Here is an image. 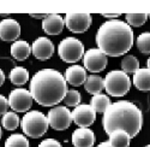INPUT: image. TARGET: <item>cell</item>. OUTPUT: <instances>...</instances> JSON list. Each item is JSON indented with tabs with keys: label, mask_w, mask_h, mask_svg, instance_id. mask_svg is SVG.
I'll use <instances>...</instances> for the list:
<instances>
[{
	"label": "cell",
	"mask_w": 150,
	"mask_h": 147,
	"mask_svg": "<svg viewBox=\"0 0 150 147\" xmlns=\"http://www.w3.org/2000/svg\"><path fill=\"white\" fill-rule=\"evenodd\" d=\"M67 89L65 77L57 70L43 69L37 71L30 82L33 99L41 106H54L64 100Z\"/></svg>",
	"instance_id": "obj_1"
},
{
	"label": "cell",
	"mask_w": 150,
	"mask_h": 147,
	"mask_svg": "<svg viewBox=\"0 0 150 147\" xmlns=\"http://www.w3.org/2000/svg\"><path fill=\"white\" fill-rule=\"evenodd\" d=\"M133 40L131 27L118 19L105 22L96 34L98 50L109 57H120L127 53L133 46Z\"/></svg>",
	"instance_id": "obj_2"
},
{
	"label": "cell",
	"mask_w": 150,
	"mask_h": 147,
	"mask_svg": "<svg viewBox=\"0 0 150 147\" xmlns=\"http://www.w3.org/2000/svg\"><path fill=\"white\" fill-rule=\"evenodd\" d=\"M102 126L108 135L115 130H124L132 139L142 129L143 113L130 101H117L110 104L103 113Z\"/></svg>",
	"instance_id": "obj_3"
},
{
	"label": "cell",
	"mask_w": 150,
	"mask_h": 147,
	"mask_svg": "<svg viewBox=\"0 0 150 147\" xmlns=\"http://www.w3.org/2000/svg\"><path fill=\"white\" fill-rule=\"evenodd\" d=\"M48 118L40 111H30L22 119V129L25 135L33 139L43 136L48 130Z\"/></svg>",
	"instance_id": "obj_4"
},
{
	"label": "cell",
	"mask_w": 150,
	"mask_h": 147,
	"mask_svg": "<svg viewBox=\"0 0 150 147\" xmlns=\"http://www.w3.org/2000/svg\"><path fill=\"white\" fill-rule=\"evenodd\" d=\"M130 87L131 80L124 71H110L105 77V89L112 96H124L130 91Z\"/></svg>",
	"instance_id": "obj_5"
},
{
	"label": "cell",
	"mask_w": 150,
	"mask_h": 147,
	"mask_svg": "<svg viewBox=\"0 0 150 147\" xmlns=\"http://www.w3.org/2000/svg\"><path fill=\"white\" fill-rule=\"evenodd\" d=\"M58 53L64 62L76 63L84 56V46L76 38H66L59 44Z\"/></svg>",
	"instance_id": "obj_6"
},
{
	"label": "cell",
	"mask_w": 150,
	"mask_h": 147,
	"mask_svg": "<svg viewBox=\"0 0 150 147\" xmlns=\"http://www.w3.org/2000/svg\"><path fill=\"white\" fill-rule=\"evenodd\" d=\"M48 123L54 130H65L71 126L72 116L71 111L66 106L53 107L48 112Z\"/></svg>",
	"instance_id": "obj_7"
},
{
	"label": "cell",
	"mask_w": 150,
	"mask_h": 147,
	"mask_svg": "<svg viewBox=\"0 0 150 147\" xmlns=\"http://www.w3.org/2000/svg\"><path fill=\"white\" fill-rule=\"evenodd\" d=\"M33 95L24 88H17L10 93L8 105L16 112H27L33 105Z\"/></svg>",
	"instance_id": "obj_8"
},
{
	"label": "cell",
	"mask_w": 150,
	"mask_h": 147,
	"mask_svg": "<svg viewBox=\"0 0 150 147\" xmlns=\"http://www.w3.org/2000/svg\"><path fill=\"white\" fill-rule=\"evenodd\" d=\"M83 63L86 70L90 72H100L107 66V56L98 48H90L83 57Z\"/></svg>",
	"instance_id": "obj_9"
},
{
	"label": "cell",
	"mask_w": 150,
	"mask_h": 147,
	"mask_svg": "<svg viewBox=\"0 0 150 147\" xmlns=\"http://www.w3.org/2000/svg\"><path fill=\"white\" fill-rule=\"evenodd\" d=\"M64 22L70 31L81 34L90 28L93 18L89 14H67Z\"/></svg>",
	"instance_id": "obj_10"
},
{
	"label": "cell",
	"mask_w": 150,
	"mask_h": 147,
	"mask_svg": "<svg viewBox=\"0 0 150 147\" xmlns=\"http://www.w3.org/2000/svg\"><path fill=\"white\" fill-rule=\"evenodd\" d=\"M72 121L81 128H88L96 119V112L90 105H78L71 112Z\"/></svg>",
	"instance_id": "obj_11"
},
{
	"label": "cell",
	"mask_w": 150,
	"mask_h": 147,
	"mask_svg": "<svg viewBox=\"0 0 150 147\" xmlns=\"http://www.w3.org/2000/svg\"><path fill=\"white\" fill-rule=\"evenodd\" d=\"M21 35V26L13 18H6L0 22V39L3 41H16Z\"/></svg>",
	"instance_id": "obj_12"
},
{
	"label": "cell",
	"mask_w": 150,
	"mask_h": 147,
	"mask_svg": "<svg viewBox=\"0 0 150 147\" xmlns=\"http://www.w3.org/2000/svg\"><path fill=\"white\" fill-rule=\"evenodd\" d=\"M31 51L35 58L40 60H47L54 53V45L47 38H39L34 41L31 46Z\"/></svg>",
	"instance_id": "obj_13"
},
{
	"label": "cell",
	"mask_w": 150,
	"mask_h": 147,
	"mask_svg": "<svg viewBox=\"0 0 150 147\" xmlns=\"http://www.w3.org/2000/svg\"><path fill=\"white\" fill-rule=\"evenodd\" d=\"M72 143L74 147H93L95 134L89 128H79L72 134Z\"/></svg>",
	"instance_id": "obj_14"
},
{
	"label": "cell",
	"mask_w": 150,
	"mask_h": 147,
	"mask_svg": "<svg viewBox=\"0 0 150 147\" xmlns=\"http://www.w3.org/2000/svg\"><path fill=\"white\" fill-rule=\"evenodd\" d=\"M65 22L60 15H48L42 21V29L48 35H59L64 29Z\"/></svg>",
	"instance_id": "obj_15"
},
{
	"label": "cell",
	"mask_w": 150,
	"mask_h": 147,
	"mask_svg": "<svg viewBox=\"0 0 150 147\" xmlns=\"http://www.w3.org/2000/svg\"><path fill=\"white\" fill-rule=\"evenodd\" d=\"M64 77H65L66 82H69L72 86H76V87L85 83L86 78H88L85 69L81 65H72V66L67 68Z\"/></svg>",
	"instance_id": "obj_16"
},
{
	"label": "cell",
	"mask_w": 150,
	"mask_h": 147,
	"mask_svg": "<svg viewBox=\"0 0 150 147\" xmlns=\"http://www.w3.org/2000/svg\"><path fill=\"white\" fill-rule=\"evenodd\" d=\"M133 84L137 89L149 92L150 91V70L138 69L133 74Z\"/></svg>",
	"instance_id": "obj_17"
},
{
	"label": "cell",
	"mask_w": 150,
	"mask_h": 147,
	"mask_svg": "<svg viewBox=\"0 0 150 147\" xmlns=\"http://www.w3.org/2000/svg\"><path fill=\"white\" fill-rule=\"evenodd\" d=\"M31 52V48L29 44L24 40L15 41L11 46V54L17 60H25Z\"/></svg>",
	"instance_id": "obj_18"
},
{
	"label": "cell",
	"mask_w": 150,
	"mask_h": 147,
	"mask_svg": "<svg viewBox=\"0 0 150 147\" xmlns=\"http://www.w3.org/2000/svg\"><path fill=\"white\" fill-rule=\"evenodd\" d=\"M84 88L86 92L93 95L100 94L102 92V89L105 88V80L98 75L88 76V78H86V81L84 83Z\"/></svg>",
	"instance_id": "obj_19"
},
{
	"label": "cell",
	"mask_w": 150,
	"mask_h": 147,
	"mask_svg": "<svg viewBox=\"0 0 150 147\" xmlns=\"http://www.w3.org/2000/svg\"><path fill=\"white\" fill-rule=\"evenodd\" d=\"M130 140V135L124 130H115L109 134V143L112 147H129Z\"/></svg>",
	"instance_id": "obj_20"
},
{
	"label": "cell",
	"mask_w": 150,
	"mask_h": 147,
	"mask_svg": "<svg viewBox=\"0 0 150 147\" xmlns=\"http://www.w3.org/2000/svg\"><path fill=\"white\" fill-rule=\"evenodd\" d=\"M10 80L15 86H23L29 80V72L23 66H16L10 72Z\"/></svg>",
	"instance_id": "obj_21"
},
{
	"label": "cell",
	"mask_w": 150,
	"mask_h": 147,
	"mask_svg": "<svg viewBox=\"0 0 150 147\" xmlns=\"http://www.w3.org/2000/svg\"><path fill=\"white\" fill-rule=\"evenodd\" d=\"M90 106L95 110V112H100V113H105L106 110L110 106V99L105 95V94H96L91 98L90 101Z\"/></svg>",
	"instance_id": "obj_22"
},
{
	"label": "cell",
	"mask_w": 150,
	"mask_h": 147,
	"mask_svg": "<svg viewBox=\"0 0 150 147\" xmlns=\"http://www.w3.org/2000/svg\"><path fill=\"white\" fill-rule=\"evenodd\" d=\"M121 69L125 74H134L139 69V62L134 56H126L121 60Z\"/></svg>",
	"instance_id": "obj_23"
},
{
	"label": "cell",
	"mask_w": 150,
	"mask_h": 147,
	"mask_svg": "<svg viewBox=\"0 0 150 147\" xmlns=\"http://www.w3.org/2000/svg\"><path fill=\"white\" fill-rule=\"evenodd\" d=\"M5 147H29L28 139L21 134H12L5 142Z\"/></svg>",
	"instance_id": "obj_24"
},
{
	"label": "cell",
	"mask_w": 150,
	"mask_h": 147,
	"mask_svg": "<svg viewBox=\"0 0 150 147\" xmlns=\"http://www.w3.org/2000/svg\"><path fill=\"white\" fill-rule=\"evenodd\" d=\"M3 126L7 130H15L19 126V118L16 112H6L3 116Z\"/></svg>",
	"instance_id": "obj_25"
},
{
	"label": "cell",
	"mask_w": 150,
	"mask_h": 147,
	"mask_svg": "<svg viewBox=\"0 0 150 147\" xmlns=\"http://www.w3.org/2000/svg\"><path fill=\"white\" fill-rule=\"evenodd\" d=\"M137 47L143 54H150V33H143L137 38Z\"/></svg>",
	"instance_id": "obj_26"
},
{
	"label": "cell",
	"mask_w": 150,
	"mask_h": 147,
	"mask_svg": "<svg viewBox=\"0 0 150 147\" xmlns=\"http://www.w3.org/2000/svg\"><path fill=\"white\" fill-rule=\"evenodd\" d=\"M148 15L146 14H127L126 22L130 27H141L146 22Z\"/></svg>",
	"instance_id": "obj_27"
},
{
	"label": "cell",
	"mask_w": 150,
	"mask_h": 147,
	"mask_svg": "<svg viewBox=\"0 0 150 147\" xmlns=\"http://www.w3.org/2000/svg\"><path fill=\"white\" fill-rule=\"evenodd\" d=\"M62 101H64L67 106H74L76 107L81 103V93L78 91H74V89L69 91Z\"/></svg>",
	"instance_id": "obj_28"
},
{
	"label": "cell",
	"mask_w": 150,
	"mask_h": 147,
	"mask_svg": "<svg viewBox=\"0 0 150 147\" xmlns=\"http://www.w3.org/2000/svg\"><path fill=\"white\" fill-rule=\"evenodd\" d=\"M8 100L6 99V98L4 95L0 94V116H4L7 110H8Z\"/></svg>",
	"instance_id": "obj_29"
},
{
	"label": "cell",
	"mask_w": 150,
	"mask_h": 147,
	"mask_svg": "<svg viewBox=\"0 0 150 147\" xmlns=\"http://www.w3.org/2000/svg\"><path fill=\"white\" fill-rule=\"evenodd\" d=\"M39 147H61V145L59 141H57L54 139H47V140H43L39 145Z\"/></svg>",
	"instance_id": "obj_30"
},
{
	"label": "cell",
	"mask_w": 150,
	"mask_h": 147,
	"mask_svg": "<svg viewBox=\"0 0 150 147\" xmlns=\"http://www.w3.org/2000/svg\"><path fill=\"white\" fill-rule=\"evenodd\" d=\"M102 16L106 18H117L120 16V14H102Z\"/></svg>",
	"instance_id": "obj_31"
},
{
	"label": "cell",
	"mask_w": 150,
	"mask_h": 147,
	"mask_svg": "<svg viewBox=\"0 0 150 147\" xmlns=\"http://www.w3.org/2000/svg\"><path fill=\"white\" fill-rule=\"evenodd\" d=\"M5 82V74H4V71L0 69V87L3 86V83Z\"/></svg>",
	"instance_id": "obj_32"
},
{
	"label": "cell",
	"mask_w": 150,
	"mask_h": 147,
	"mask_svg": "<svg viewBox=\"0 0 150 147\" xmlns=\"http://www.w3.org/2000/svg\"><path fill=\"white\" fill-rule=\"evenodd\" d=\"M30 16H31L33 18H41V19H45L48 15H36V14H30Z\"/></svg>",
	"instance_id": "obj_33"
},
{
	"label": "cell",
	"mask_w": 150,
	"mask_h": 147,
	"mask_svg": "<svg viewBox=\"0 0 150 147\" xmlns=\"http://www.w3.org/2000/svg\"><path fill=\"white\" fill-rule=\"evenodd\" d=\"M97 147H112V145L109 143V141H107V142H101Z\"/></svg>",
	"instance_id": "obj_34"
},
{
	"label": "cell",
	"mask_w": 150,
	"mask_h": 147,
	"mask_svg": "<svg viewBox=\"0 0 150 147\" xmlns=\"http://www.w3.org/2000/svg\"><path fill=\"white\" fill-rule=\"evenodd\" d=\"M146 65H148V69L150 70V58L148 59V62H146Z\"/></svg>",
	"instance_id": "obj_35"
},
{
	"label": "cell",
	"mask_w": 150,
	"mask_h": 147,
	"mask_svg": "<svg viewBox=\"0 0 150 147\" xmlns=\"http://www.w3.org/2000/svg\"><path fill=\"white\" fill-rule=\"evenodd\" d=\"M0 139H1V128H0Z\"/></svg>",
	"instance_id": "obj_36"
},
{
	"label": "cell",
	"mask_w": 150,
	"mask_h": 147,
	"mask_svg": "<svg viewBox=\"0 0 150 147\" xmlns=\"http://www.w3.org/2000/svg\"><path fill=\"white\" fill-rule=\"evenodd\" d=\"M148 18H150V15H148Z\"/></svg>",
	"instance_id": "obj_37"
},
{
	"label": "cell",
	"mask_w": 150,
	"mask_h": 147,
	"mask_svg": "<svg viewBox=\"0 0 150 147\" xmlns=\"http://www.w3.org/2000/svg\"><path fill=\"white\" fill-rule=\"evenodd\" d=\"M145 147H150V145H148V146H145Z\"/></svg>",
	"instance_id": "obj_38"
}]
</instances>
